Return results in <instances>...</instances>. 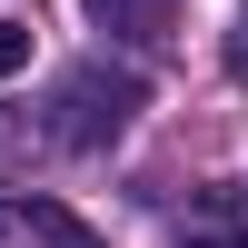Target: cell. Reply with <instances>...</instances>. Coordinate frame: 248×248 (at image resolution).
I'll return each instance as SVG.
<instances>
[{
  "instance_id": "obj_3",
  "label": "cell",
  "mask_w": 248,
  "mask_h": 248,
  "mask_svg": "<svg viewBox=\"0 0 248 248\" xmlns=\"http://www.w3.org/2000/svg\"><path fill=\"white\" fill-rule=\"evenodd\" d=\"M10 70H30V30H20V20H0V79Z\"/></svg>"
},
{
  "instance_id": "obj_2",
  "label": "cell",
  "mask_w": 248,
  "mask_h": 248,
  "mask_svg": "<svg viewBox=\"0 0 248 248\" xmlns=\"http://www.w3.org/2000/svg\"><path fill=\"white\" fill-rule=\"evenodd\" d=\"M79 10H90V30L129 40V50H159V40L179 30V0H79Z\"/></svg>"
},
{
  "instance_id": "obj_4",
  "label": "cell",
  "mask_w": 248,
  "mask_h": 248,
  "mask_svg": "<svg viewBox=\"0 0 248 248\" xmlns=\"http://www.w3.org/2000/svg\"><path fill=\"white\" fill-rule=\"evenodd\" d=\"M189 248H248V238H218V229H199V238H189Z\"/></svg>"
},
{
  "instance_id": "obj_1",
  "label": "cell",
  "mask_w": 248,
  "mask_h": 248,
  "mask_svg": "<svg viewBox=\"0 0 248 248\" xmlns=\"http://www.w3.org/2000/svg\"><path fill=\"white\" fill-rule=\"evenodd\" d=\"M0 248H109V238L60 199H0Z\"/></svg>"
}]
</instances>
